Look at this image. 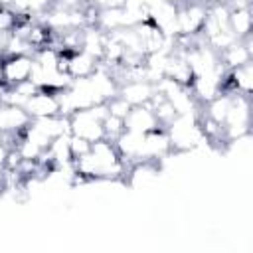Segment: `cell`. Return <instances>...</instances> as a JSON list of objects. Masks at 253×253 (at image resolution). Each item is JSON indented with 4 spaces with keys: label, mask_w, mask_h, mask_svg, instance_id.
<instances>
[{
    "label": "cell",
    "mask_w": 253,
    "mask_h": 253,
    "mask_svg": "<svg viewBox=\"0 0 253 253\" xmlns=\"http://www.w3.org/2000/svg\"><path fill=\"white\" fill-rule=\"evenodd\" d=\"M125 130V119H119L115 115H107L103 119V138L107 140H117Z\"/></svg>",
    "instance_id": "cell-9"
},
{
    "label": "cell",
    "mask_w": 253,
    "mask_h": 253,
    "mask_svg": "<svg viewBox=\"0 0 253 253\" xmlns=\"http://www.w3.org/2000/svg\"><path fill=\"white\" fill-rule=\"evenodd\" d=\"M0 81H2V57H0Z\"/></svg>",
    "instance_id": "cell-16"
},
{
    "label": "cell",
    "mask_w": 253,
    "mask_h": 253,
    "mask_svg": "<svg viewBox=\"0 0 253 253\" xmlns=\"http://www.w3.org/2000/svg\"><path fill=\"white\" fill-rule=\"evenodd\" d=\"M16 26V16L10 8H0V32L10 34Z\"/></svg>",
    "instance_id": "cell-12"
},
{
    "label": "cell",
    "mask_w": 253,
    "mask_h": 253,
    "mask_svg": "<svg viewBox=\"0 0 253 253\" xmlns=\"http://www.w3.org/2000/svg\"><path fill=\"white\" fill-rule=\"evenodd\" d=\"M30 121L32 117L26 113L24 107L6 105V103L0 105V132H16L24 128Z\"/></svg>",
    "instance_id": "cell-4"
},
{
    "label": "cell",
    "mask_w": 253,
    "mask_h": 253,
    "mask_svg": "<svg viewBox=\"0 0 253 253\" xmlns=\"http://www.w3.org/2000/svg\"><path fill=\"white\" fill-rule=\"evenodd\" d=\"M59 93L53 91H45V89H38L32 97H28L24 109L32 119H42V117H55L61 115V101H59Z\"/></svg>",
    "instance_id": "cell-1"
},
{
    "label": "cell",
    "mask_w": 253,
    "mask_h": 253,
    "mask_svg": "<svg viewBox=\"0 0 253 253\" xmlns=\"http://www.w3.org/2000/svg\"><path fill=\"white\" fill-rule=\"evenodd\" d=\"M99 61L97 57H93L91 53L87 51H75L71 55V61H69V75L73 79H79V77H89L97 67H99Z\"/></svg>",
    "instance_id": "cell-6"
},
{
    "label": "cell",
    "mask_w": 253,
    "mask_h": 253,
    "mask_svg": "<svg viewBox=\"0 0 253 253\" xmlns=\"http://www.w3.org/2000/svg\"><path fill=\"white\" fill-rule=\"evenodd\" d=\"M28 6H30V12H32V14L42 16V14H45V10H47V12L51 10L53 0H28Z\"/></svg>",
    "instance_id": "cell-13"
},
{
    "label": "cell",
    "mask_w": 253,
    "mask_h": 253,
    "mask_svg": "<svg viewBox=\"0 0 253 253\" xmlns=\"http://www.w3.org/2000/svg\"><path fill=\"white\" fill-rule=\"evenodd\" d=\"M251 26H253V18L249 8H235L229 12V30L237 40L251 34Z\"/></svg>",
    "instance_id": "cell-7"
},
{
    "label": "cell",
    "mask_w": 253,
    "mask_h": 253,
    "mask_svg": "<svg viewBox=\"0 0 253 253\" xmlns=\"http://www.w3.org/2000/svg\"><path fill=\"white\" fill-rule=\"evenodd\" d=\"M156 126H160V125H158L154 113L148 107H144V105L132 107L128 111V115L125 117V128L126 130H132V132L144 134V132H148V130H152Z\"/></svg>",
    "instance_id": "cell-3"
},
{
    "label": "cell",
    "mask_w": 253,
    "mask_h": 253,
    "mask_svg": "<svg viewBox=\"0 0 253 253\" xmlns=\"http://www.w3.org/2000/svg\"><path fill=\"white\" fill-rule=\"evenodd\" d=\"M231 75H233V81L237 85V91L243 93V95H249L251 87H253V65H251V61L245 63V65L233 67Z\"/></svg>",
    "instance_id": "cell-8"
},
{
    "label": "cell",
    "mask_w": 253,
    "mask_h": 253,
    "mask_svg": "<svg viewBox=\"0 0 253 253\" xmlns=\"http://www.w3.org/2000/svg\"><path fill=\"white\" fill-rule=\"evenodd\" d=\"M152 93H154V83L150 81H128L119 87V95L126 99L132 107L144 105L146 101H150Z\"/></svg>",
    "instance_id": "cell-5"
},
{
    "label": "cell",
    "mask_w": 253,
    "mask_h": 253,
    "mask_svg": "<svg viewBox=\"0 0 253 253\" xmlns=\"http://www.w3.org/2000/svg\"><path fill=\"white\" fill-rule=\"evenodd\" d=\"M105 105H107L109 115H115V117H119V119H125V117L128 115V111L132 109V105H130L126 99H123L119 93H117L115 97L107 99V101H105Z\"/></svg>",
    "instance_id": "cell-10"
},
{
    "label": "cell",
    "mask_w": 253,
    "mask_h": 253,
    "mask_svg": "<svg viewBox=\"0 0 253 253\" xmlns=\"http://www.w3.org/2000/svg\"><path fill=\"white\" fill-rule=\"evenodd\" d=\"M12 2H14V0H0V6H2V8H8Z\"/></svg>",
    "instance_id": "cell-15"
},
{
    "label": "cell",
    "mask_w": 253,
    "mask_h": 253,
    "mask_svg": "<svg viewBox=\"0 0 253 253\" xmlns=\"http://www.w3.org/2000/svg\"><path fill=\"white\" fill-rule=\"evenodd\" d=\"M6 42H8V34L6 32H0V55L6 51Z\"/></svg>",
    "instance_id": "cell-14"
},
{
    "label": "cell",
    "mask_w": 253,
    "mask_h": 253,
    "mask_svg": "<svg viewBox=\"0 0 253 253\" xmlns=\"http://www.w3.org/2000/svg\"><path fill=\"white\" fill-rule=\"evenodd\" d=\"M69 150H71V160H75V158H79L91 150V142L81 138V136L69 134Z\"/></svg>",
    "instance_id": "cell-11"
},
{
    "label": "cell",
    "mask_w": 253,
    "mask_h": 253,
    "mask_svg": "<svg viewBox=\"0 0 253 253\" xmlns=\"http://www.w3.org/2000/svg\"><path fill=\"white\" fill-rule=\"evenodd\" d=\"M34 55H2V81L10 87L30 79Z\"/></svg>",
    "instance_id": "cell-2"
}]
</instances>
